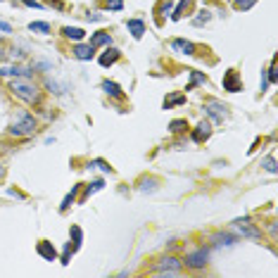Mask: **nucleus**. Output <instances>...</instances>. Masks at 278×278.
I'll return each instance as SVG.
<instances>
[{"instance_id": "obj_1", "label": "nucleus", "mask_w": 278, "mask_h": 278, "mask_svg": "<svg viewBox=\"0 0 278 278\" xmlns=\"http://www.w3.org/2000/svg\"><path fill=\"white\" fill-rule=\"evenodd\" d=\"M10 91H12V95H17L19 100L29 102V105H38L41 102L38 86L31 84L29 78H12V81H10Z\"/></svg>"}, {"instance_id": "obj_2", "label": "nucleus", "mask_w": 278, "mask_h": 278, "mask_svg": "<svg viewBox=\"0 0 278 278\" xmlns=\"http://www.w3.org/2000/svg\"><path fill=\"white\" fill-rule=\"evenodd\" d=\"M38 129V122L29 114V112H17L12 124H10V136L15 138H24V136H33V131Z\"/></svg>"}, {"instance_id": "obj_3", "label": "nucleus", "mask_w": 278, "mask_h": 278, "mask_svg": "<svg viewBox=\"0 0 278 278\" xmlns=\"http://www.w3.org/2000/svg\"><path fill=\"white\" fill-rule=\"evenodd\" d=\"M181 266H183V262H181L178 257H164V259L157 262L154 271H157L160 276H176V273H181Z\"/></svg>"}, {"instance_id": "obj_4", "label": "nucleus", "mask_w": 278, "mask_h": 278, "mask_svg": "<svg viewBox=\"0 0 278 278\" xmlns=\"http://www.w3.org/2000/svg\"><path fill=\"white\" fill-rule=\"evenodd\" d=\"M205 109H207V114L214 119V122H224L226 116H228V107H226L221 100H214V98H209L205 102Z\"/></svg>"}, {"instance_id": "obj_5", "label": "nucleus", "mask_w": 278, "mask_h": 278, "mask_svg": "<svg viewBox=\"0 0 278 278\" xmlns=\"http://www.w3.org/2000/svg\"><path fill=\"white\" fill-rule=\"evenodd\" d=\"M209 259V250L207 247H200V250H195L190 255L185 257V266H190V269H202Z\"/></svg>"}, {"instance_id": "obj_6", "label": "nucleus", "mask_w": 278, "mask_h": 278, "mask_svg": "<svg viewBox=\"0 0 278 278\" xmlns=\"http://www.w3.org/2000/svg\"><path fill=\"white\" fill-rule=\"evenodd\" d=\"M0 76L3 78H29L31 69L19 67V64H8V67H0Z\"/></svg>"}, {"instance_id": "obj_7", "label": "nucleus", "mask_w": 278, "mask_h": 278, "mask_svg": "<svg viewBox=\"0 0 278 278\" xmlns=\"http://www.w3.org/2000/svg\"><path fill=\"white\" fill-rule=\"evenodd\" d=\"M235 228H238L243 235H247V238H255V240L262 238V231L250 224V219H240V221H235Z\"/></svg>"}, {"instance_id": "obj_8", "label": "nucleus", "mask_w": 278, "mask_h": 278, "mask_svg": "<svg viewBox=\"0 0 278 278\" xmlns=\"http://www.w3.org/2000/svg\"><path fill=\"white\" fill-rule=\"evenodd\" d=\"M224 88H226V91H231V93H238L240 88H243V86H240V78H238V71H235V69H228V71H226Z\"/></svg>"}, {"instance_id": "obj_9", "label": "nucleus", "mask_w": 278, "mask_h": 278, "mask_svg": "<svg viewBox=\"0 0 278 278\" xmlns=\"http://www.w3.org/2000/svg\"><path fill=\"white\" fill-rule=\"evenodd\" d=\"M93 55H95V48L88 43V46H84V43H78L76 48H74V57L76 60H84V62H88V60H93Z\"/></svg>"}, {"instance_id": "obj_10", "label": "nucleus", "mask_w": 278, "mask_h": 278, "mask_svg": "<svg viewBox=\"0 0 278 278\" xmlns=\"http://www.w3.org/2000/svg\"><path fill=\"white\" fill-rule=\"evenodd\" d=\"M209 136H212V126H209L207 122H200L197 124V129L193 131V140L195 143H202V140H207Z\"/></svg>"}, {"instance_id": "obj_11", "label": "nucleus", "mask_w": 278, "mask_h": 278, "mask_svg": "<svg viewBox=\"0 0 278 278\" xmlns=\"http://www.w3.org/2000/svg\"><path fill=\"white\" fill-rule=\"evenodd\" d=\"M171 48L174 50H178V53H185V55H195V43H190V41H183V38H176V41H171Z\"/></svg>"}, {"instance_id": "obj_12", "label": "nucleus", "mask_w": 278, "mask_h": 278, "mask_svg": "<svg viewBox=\"0 0 278 278\" xmlns=\"http://www.w3.org/2000/svg\"><path fill=\"white\" fill-rule=\"evenodd\" d=\"M126 29L131 31L133 38H143V33H145V24L140 22V19H129V22H126Z\"/></svg>"}, {"instance_id": "obj_13", "label": "nucleus", "mask_w": 278, "mask_h": 278, "mask_svg": "<svg viewBox=\"0 0 278 278\" xmlns=\"http://www.w3.org/2000/svg\"><path fill=\"white\" fill-rule=\"evenodd\" d=\"M38 255L43 257V259H48V262H53L55 257H57V252H55V247L48 243V240H41L38 243Z\"/></svg>"}, {"instance_id": "obj_14", "label": "nucleus", "mask_w": 278, "mask_h": 278, "mask_svg": "<svg viewBox=\"0 0 278 278\" xmlns=\"http://www.w3.org/2000/svg\"><path fill=\"white\" fill-rule=\"evenodd\" d=\"M62 33H64V38H69V41H84V36H86V31L84 29H76V26H64L62 29Z\"/></svg>"}, {"instance_id": "obj_15", "label": "nucleus", "mask_w": 278, "mask_h": 278, "mask_svg": "<svg viewBox=\"0 0 278 278\" xmlns=\"http://www.w3.org/2000/svg\"><path fill=\"white\" fill-rule=\"evenodd\" d=\"M116 60H119V50H116V48H107L105 55L100 57V64H102V67H112Z\"/></svg>"}, {"instance_id": "obj_16", "label": "nucleus", "mask_w": 278, "mask_h": 278, "mask_svg": "<svg viewBox=\"0 0 278 278\" xmlns=\"http://www.w3.org/2000/svg\"><path fill=\"white\" fill-rule=\"evenodd\" d=\"M102 91L107 93V95H112V98H122V86L114 84V81H102Z\"/></svg>"}, {"instance_id": "obj_17", "label": "nucleus", "mask_w": 278, "mask_h": 278, "mask_svg": "<svg viewBox=\"0 0 278 278\" xmlns=\"http://www.w3.org/2000/svg\"><path fill=\"white\" fill-rule=\"evenodd\" d=\"M109 43H112V36H109V33H93L91 36V46L95 48V46H109Z\"/></svg>"}, {"instance_id": "obj_18", "label": "nucleus", "mask_w": 278, "mask_h": 278, "mask_svg": "<svg viewBox=\"0 0 278 278\" xmlns=\"http://www.w3.org/2000/svg\"><path fill=\"white\" fill-rule=\"evenodd\" d=\"M214 245H226V247H231L233 243H235V235H231V233H216L214 238Z\"/></svg>"}, {"instance_id": "obj_19", "label": "nucleus", "mask_w": 278, "mask_h": 278, "mask_svg": "<svg viewBox=\"0 0 278 278\" xmlns=\"http://www.w3.org/2000/svg\"><path fill=\"white\" fill-rule=\"evenodd\" d=\"M29 29L36 31V33H50V24H46V22H31Z\"/></svg>"}, {"instance_id": "obj_20", "label": "nucleus", "mask_w": 278, "mask_h": 278, "mask_svg": "<svg viewBox=\"0 0 278 278\" xmlns=\"http://www.w3.org/2000/svg\"><path fill=\"white\" fill-rule=\"evenodd\" d=\"M188 129V124L183 122V119H174V122L169 124V131L171 133H181V131H185Z\"/></svg>"}, {"instance_id": "obj_21", "label": "nucleus", "mask_w": 278, "mask_h": 278, "mask_svg": "<svg viewBox=\"0 0 278 278\" xmlns=\"http://www.w3.org/2000/svg\"><path fill=\"white\" fill-rule=\"evenodd\" d=\"M5 57H10V60H22L24 50H22V48H10L8 53H5Z\"/></svg>"}, {"instance_id": "obj_22", "label": "nucleus", "mask_w": 278, "mask_h": 278, "mask_svg": "<svg viewBox=\"0 0 278 278\" xmlns=\"http://www.w3.org/2000/svg\"><path fill=\"white\" fill-rule=\"evenodd\" d=\"M185 102V95H176V98H171V100H164V109L174 107V105H183Z\"/></svg>"}, {"instance_id": "obj_23", "label": "nucleus", "mask_w": 278, "mask_h": 278, "mask_svg": "<svg viewBox=\"0 0 278 278\" xmlns=\"http://www.w3.org/2000/svg\"><path fill=\"white\" fill-rule=\"evenodd\" d=\"M190 74H193V84L185 86V91H193V86H195V84H207V78L202 76V74H197V71H190Z\"/></svg>"}, {"instance_id": "obj_24", "label": "nucleus", "mask_w": 278, "mask_h": 278, "mask_svg": "<svg viewBox=\"0 0 278 278\" xmlns=\"http://www.w3.org/2000/svg\"><path fill=\"white\" fill-rule=\"evenodd\" d=\"M188 3H190V0H181V3H178V8H176V12L171 15V19H181V15H183V10L188 8Z\"/></svg>"}, {"instance_id": "obj_25", "label": "nucleus", "mask_w": 278, "mask_h": 278, "mask_svg": "<svg viewBox=\"0 0 278 278\" xmlns=\"http://www.w3.org/2000/svg\"><path fill=\"white\" fill-rule=\"evenodd\" d=\"M105 8H107V10H122L124 8V0H105Z\"/></svg>"}, {"instance_id": "obj_26", "label": "nucleus", "mask_w": 278, "mask_h": 278, "mask_svg": "<svg viewBox=\"0 0 278 278\" xmlns=\"http://www.w3.org/2000/svg\"><path fill=\"white\" fill-rule=\"evenodd\" d=\"M262 167L266 171H271V174H273V171H276V160H273V157H266V160L262 162Z\"/></svg>"}, {"instance_id": "obj_27", "label": "nucleus", "mask_w": 278, "mask_h": 278, "mask_svg": "<svg viewBox=\"0 0 278 278\" xmlns=\"http://www.w3.org/2000/svg\"><path fill=\"white\" fill-rule=\"evenodd\" d=\"M154 185H157V181H154V178H150V181H143V185H140V190H143V193H147V190L152 193V190H154Z\"/></svg>"}, {"instance_id": "obj_28", "label": "nucleus", "mask_w": 278, "mask_h": 278, "mask_svg": "<svg viewBox=\"0 0 278 278\" xmlns=\"http://www.w3.org/2000/svg\"><path fill=\"white\" fill-rule=\"evenodd\" d=\"M76 193H78V185L74 188V190H71L69 195H67V197H64V202H62V212H64V209L69 207V202H74V195H76Z\"/></svg>"}, {"instance_id": "obj_29", "label": "nucleus", "mask_w": 278, "mask_h": 278, "mask_svg": "<svg viewBox=\"0 0 278 278\" xmlns=\"http://www.w3.org/2000/svg\"><path fill=\"white\" fill-rule=\"evenodd\" d=\"M46 86H48V88H50V91H53V93H62V91H64V86L55 84L53 78H48V81H46Z\"/></svg>"}, {"instance_id": "obj_30", "label": "nucleus", "mask_w": 278, "mask_h": 278, "mask_svg": "<svg viewBox=\"0 0 278 278\" xmlns=\"http://www.w3.org/2000/svg\"><path fill=\"white\" fill-rule=\"evenodd\" d=\"M255 3H257V0H235V5H238L240 10H250Z\"/></svg>"}, {"instance_id": "obj_31", "label": "nucleus", "mask_w": 278, "mask_h": 278, "mask_svg": "<svg viewBox=\"0 0 278 278\" xmlns=\"http://www.w3.org/2000/svg\"><path fill=\"white\" fill-rule=\"evenodd\" d=\"M71 235H74V247H78L81 245V228L74 226V228H71Z\"/></svg>"}, {"instance_id": "obj_32", "label": "nucleus", "mask_w": 278, "mask_h": 278, "mask_svg": "<svg viewBox=\"0 0 278 278\" xmlns=\"http://www.w3.org/2000/svg\"><path fill=\"white\" fill-rule=\"evenodd\" d=\"M102 185H105L102 181H95V183H93V188H88V190H86V197H88L91 193H98V190H102Z\"/></svg>"}, {"instance_id": "obj_33", "label": "nucleus", "mask_w": 278, "mask_h": 278, "mask_svg": "<svg viewBox=\"0 0 278 278\" xmlns=\"http://www.w3.org/2000/svg\"><path fill=\"white\" fill-rule=\"evenodd\" d=\"M22 3H24V5H29V8H36V10L43 8V5H41L38 0H22Z\"/></svg>"}, {"instance_id": "obj_34", "label": "nucleus", "mask_w": 278, "mask_h": 278, "mask_svg": "<svg viewBox=\"0 0 278 278\" xmlns=\"http://www.w3.org/2000/svg\"><path fill=\"white\" fill-rule=\"evenodd\" d=\"M0 31H5V33H10V31H12V26H10L8 22H3V19H0Z\"/></svg>"}, {"instance_id": "obj_35", "label": "nucleus", "mask_w": 278, "mask_h": 278, "mask_svg": "<svg viewBox=\"0 0 278 278\" xmlns=\"http://www.w3.org/2000/svg\"><path fill=\"white\" fill-rule=\"evenodd\" d=\"M93 164H98V167H100V169H105V171H112V167H107L102 160H98V162H93Z\"/></svg>"}, {"instance_id": "obj_36", "label": "nucleus", "mask_w": 278, "mask_h": 278, "mask_svg": "<svg viewBox=\"0 0 278 278\" xmlns=\"http://www.w3.org/2000/svg\"><path fill=\"white\" fill-rule=\"evenodd\" d=\"M0 57H5V46H3V41H0Z\"/></svg>"}, {"instance_id": "obj_37", "label": "nucleus", "mask_w": 278, "mask_h": 278, "mask_svg": "<svg viewBox=\"0 0 278 278\" xmlns=\"http://www.w3.org/2000/svg\"><path fill=\"white\" fill-rule=\"evenodd\" d=\"M3 174H5V167H3V164H0V178H3Z\"/></svg>"}, {"instance_id": "obj_38", "label": "nucleus", "mask_w": 278, "mask_h": 278, "mask_svg": "<svg viewBox=\"0 0 278 278\" xmlns=\"http://www.w3.org/2000/svg\"><path fill=\"white\" fill-rule=\"evenodd\" d=\"M0 3H3V0H0Z\"/></svg>"}]
</instances>
